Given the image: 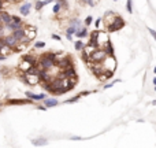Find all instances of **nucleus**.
Returning <instances> with one entry per match:
<instances>
[{"label":"nucleus","instance_id":"1","mask_svg":"<svg viewBox=\"0 0 156 148\" xmlns=\"http://www.w3.org/2000/svg\"><path fill=\"white\" fill-rule=\"evenodd\" d=\"M55 65H56V62H55L54 59H51L47 54H44L43 56L38 58V67H40L41 70H49V69H52Z\"/></svg>","mask_w":156,"mask_h":148},{"label":"nucleus","instance_id":"2","mask_svg":"<svg viewBox=\"0 0 156 148\" xmlns=\"http://www.w3.org/2000/svg\"><path fill=\"white\" fill-rule=\"evenodd\" d=\"M123 27H125V19H123L120 15H118L116 18H115V21L112 22L109 26H107L106 29L108 33H112V32H116V30L123 29Z\"/></svg>","mask_w":156,"mask_h":148},{"label":"nucleus","instance_id":"3","mask_svg":"<svg viewBox=\"0 0 156 148\" xmlns=\"http://www.w3.org/2000/svg\"><path fill=\"white\" fill-rule=\"evenodd\" d=\"M101 63H103L104 71L106 70H109V71L116 70V59H115V55H108Z\"/></svg>","mask_w":156,"mask_h":148},{"label":"nucleus","instance_id":"4","mask_svg":"<svg viewBox=\"0 0 156 148\" xmlns=\"http://www.w3.org/2000/svg\"><path fill=\"white\" fill-rule=\"evenodd\" d=\"M107 56H108V52L106 51V48H97L90 55V60L92 62H103Z\"/></svg>","mask_w":156,"mask_h":148},{"label":"nucleus","instance_id":"5","mask_svg":"<svg viewBox=\"0 0 156 148\" xmlns=\"http://www.w3.org/2000/svg\"><path fill=\"white\" fill-rule=\"evenodd\" d=\"M56 66L60 69V70H66V69H68V67H73V66H74V62H73V59H71V56L66 55V56H63L62 59L57 60V62H56Z\"/></svg>","mask_w":156,"mask_h":148},{"label":"nucleus","instance_id":"6","mask_svg":"<svg viewBox=\"0 0 156 148\" xmlns=\"http://www.w3.org/2000/svg\"><path fill=\"white\" fill-rule=\"evenodd\" d=\"M2 41H3V44H5V45L11 47L12 49L15 48V47L18 45V43H19V40L12 34V33H11V34H7L5 37H3V38H2Z\"/></svg>","mask_w":156,"mask_h":148},{"label":"nucleus","instance_id":"7","mask_svg":"<svg viewBox=\"0 0 156 148\" xmlns=\"http://www.w3.org/2000/svg\"><path fill=\"white\" fill-rule=\"evenodd\" d=\"M25 95H26V97L32 99L33 101H44V99H47V95L45 93H34V92H30V90H26L25 92Z\"/></svg>","mask_w":156,"mask_h":148},{"label":"nucleus","instance_id":"8","mask_svg":"<svg viewBox=\"0 0 156 148\" xmlns=\"http://www.w3.org/2000/svg\"><path fill=\"white\" fill-rule=\"evenodd\" d=\"M116 16L118 15L114 12V11H111V10L107 11V12L104 14V16H103V22H104V25H106V27L109 26V25H111L112 22L115 21V18H116Z\"/></svg>","mask_w":156,"mask_h":148},{"label":"nucleus","instance_id":"9","mask_svg":"<svg viewBox=\"0 0 156 148\" xmlns=\"http://www.w3.org/2000/svg\"><path fill=\"white\" fill-rule=\"evenodd\" d=\"M12 22V15L11 14H8L5 10H2L0 11V23L3 25H8Z\"/></svg>","mask_w":156,"mask_h":148},{"label":"nucleus","instance_id":"10","mask_svg":"<svg viewBox=\"0 0 156 148\" xmlns=\"http://www.w3.org/2000/svg\"><path fill=\"white\" fill-rule=\"evenodd\" d=\"M32 101H33L32 99L27 97V100L26 99H8L7 103L11 104V106H18V104H29V103H32Z\"/></svg>","mask_w":156,"mask_h":148},{"label":"nucleus","instance_id":"11","mask_svg":"<svg viewBox=\"0 0 156 148\" xmlns=\"http://www.w3.org/2000/svg\"><path fill=\"white\" fill-rule=\"evenodd\" d=\"M18 10H19V14H21L22 16H27L30 14V10H32V3H25V4H22Z\"/></svg>","mask_w":156,"mask_h":148},{"label":"nucleus","instance_id":"12","mask_svg":"<svg viewBox=\"0 0 156 148\" xmlns=\"http://www.w3.org/2000/svg\"><path fill=\"white\" fill-rule=\"evenodd\" d=\"M74 36H75L77 38H85V37H88V36H89V30H88V26H86V25L81 26V27L78 29V32H77Z\"/></svg>","mask_w":156,"mask_h":148},{"label":"nucleus","instance_id":"13","mask_svg":"<svg viewBox=\"0 0 156 148\" xmlns=\"http://www.w3.org/2000/svg\"><path fill=\"white\" fill-rule=\"evenodd\" d=\"M12 34L15 36V37L18 38V40H21L22 37H25V36H26V25H22L21 27L15 29V30L12 32Z\"/></svg>","mask_w":156,"mask_h":148},{"label":"nucleus","instance_id":"14","mask_svg":"<svg viewBox=\"0 0 156 148\" xmlns=\"http://www.w3.org/2000/svg\"><path fill=\"white\" fill-rule=\"evenodd\" d=\"M26 36L30 38V41H33L37 36V30L34 26H26Z\"/></svg>","mask_w":156,"mask_h":148},{"label":"nucleus","instance_id":"15","mask_svg":"<svg viewBox=\"0 0 156 148\" xmlns=\"http://www.w3.org/2000/svg\"><path fill=\"white\" fill-rule=\"evenodd\" d=\"M57 104H59V100H57L56 97H47L44 99V106H47L49 108V107H56Z\"/></svg>","mask_w":156,"mask_h":148},{"label":"nucleus","instance_id":"16","mask_svg":"<svg viewBox=\"0 0 156 148\" xmlns=\"http://www.w3.org/2000/svg\"><path fill=\"white\" fill-rule=\"evenodd\" d=\"M32 66H34V65H32L30 62H27V60H25V59H22V62L19 63V66H18V69H19V71H23V73H26L27 70H29Z\"/></svg>","mask_w":156,"mask_h":148},{"label":"nucleus","instance_id":"17","mask_svg":"<svg viewBox=\"0 0 156 148\" xmlns=\"http://www.w3.org/2000/svg\"><path fill=\"white\" fill-rule=\"evenodd\" d=\"M85 45H86V43H85L82 38H78L77 41H74V49H75L77 52H81L82 49L85 48Z\"/></svg>","mask_w":156,"mask_h":148},{"label":"nucleus","instance_id":"18","mask_svg":"<svg viewBox=\"0 0 156 148\" xmlns=\"http://www.w3.org/2000/svg\"><path fill=\"white\" fill-rule=\"evenodd\" d=\"M63 71V74H64V77L66 78H71V77H77V73H75V69H74V66L73 67H68V69H66V70H62Z\"/></svg>","mask_w":156,"mask_h":148},{"label":"nucleus","instance_id":"19","mask_svg":"<svg viewBox=\"0 0 156 148\" xmlns=\"http://www.w3.org/2000/svg\"><path fill=\"white\" fill-rule=\"evenodd\" d=\"M32 144L36 145V147H43V145L48 144V140H45V139H36V140H32Z\"/></svg>","mask_w":156,"mask_h":148},{"label":"nucleus","instance_id":"20","mask_svg":"<svg viewBox=\"0 0 156 148\" xmlns=\"http://www.w3.org/2000/svg\"><path fill=\"white\" fill-rule=\"evenodd\" d=\"M63 10V7H62V4H60L59 2H55V4H54V7H52V14H55V15H57V14L60 12V11Z\"/></svg>","mask_w":156,"mask_h":148},{"label":"nucleus","instance_id":"21","mask_svg":"<svg viewBox=\"0 0 156 148\" xmlns=\"http://www.w3.org/2000/svg\"><path fill=\"white\" fill-rule=\"evenodd\" d=\"M68 25H71V26H77V27H81V26H82L81 19H78V18L70 19V21H68Z\"/></svg>","mask_w":156,"mask_h":148},{"label":"nucleus","instance_id":"22","mask_svg":"<svg viewBox=\"0 0 156 148\" xmlns=\"http://www.w3.org/2000/svg\"><path fill=\"white\" fill-rule=\"evenodd\" d=\"M78 29H79V27H77V26H71V25H68L67 29L64 30V33H68V34H75V33L78 32Z\"/></svg>","mask_w":156,"mask_h":148},{"label":"nucleus","instance_id":"23","mask_svg":"<svg viewBox=\"0 0 156 148\" xmlns=\"http://www.w3.org/2000/svg\"><path fill=\"white\" fill-rule=\"evenodd\" d=\"M103 48H106V51L108 52V55H114L115 51H114V47H112V43H111V41H108V43H107L106 45L103 47Z\"/></svg>","mask_w":156,"mask_h":148},{"label":"nucleus","instance_id":"24","mask_svg":"<svg viewBox=\"0 0 156 148\" xmlns=\"http://www.w3.org/2000/svg\"><path fill=\"white\" fill-rule=\"evenodd\" d=\"M81 97H82V96H81V95H79V93H78V95H77V96H74V97H70V99H67V100H64V103H66V104L77 103V101H78V100H79V99H81Z\"/></svg>","mask_w":156,"mask_h":148},{"label":"nucleus","instance_id":"25","mask_svg":"<svg viewBox=\"0 0 156 148\" xmlns=\"http://www.w3.org/2000/svg\"><path fill=\"white\" fill-rule=\"evenodd\" d=\"M122 79H119V78H116V79H114L112 82H108V84H106V85H103V89H109V88H112L115 84H118V82H120Z\"/></svg>","mask_w":156,"mask_h":148},{"label":"nucleus","instance_id":"26","mask_svg":"<svg viewBox=\"0 0 156 148\" xmlns=\"http://www.w3.org/2000/svg\"><path fill=\"white\" fill-rule=\"evenodd\" d=\"M126 10L129 14H133V0H126Z\"/></svg>","mask_w":156,"mask_h":148},{"label":"nucleus","instance_id":"27","mask_svg":"<svg viewBox=\"0 0 156 148\" xmlns=\"http://www.w3.org/2000/svg\"><path fill=\"white\" fill-rule=\"evenodd\" d=\"M93 23V16L92 15H88L86 18H85V25L86 26H89V25H92Z\"/></svg>","mask_w":156,"mask_h":148},{"label":"nucleus","instance_id":"28","mask_svg":"<svg viewBox=\"0 0 156 148\" xmlns=\"http://www.w3.org/2000/svg\"><path fill=\"white\" fill-rule=\"evenodd\" d=\"M12 22H15V23H19V25H23V21H22V19L19 18L18 15H12Z\"/></svg>","mask_w":156,"mask_h":148},{"label":"nucleus","instance_id":"29","mask_svg":"<svg viewBox=\"0 0 156 148\" xmlns=\"http://www.w3.org/2000/svg\"><path fill=\"white\" fill-rule=\"evenodd\" d=\"M101 23H103V18H99V19H96V22H95V26H96V29H101V26H100Z\"/></svg>","mask_w":156,"mask_h":148},{"label":"nucleus","instance_id":"30","mask_svg":"<svg viewBox=\"0 0 156 148\" xmlns=\"http://www.w3.org/2000/svg\"><path fill=\"white\" fill-rule=\"evenodd\" d=\"M45 47V43L44 41H37V43H34V48H44Z\"/></svg>","mask_w":156,"mask_h":148},{"label":"nucleus","instance_id":"31","mask_svg":"<svg viewBox=\"0 0 156 148\" xmlns=\"http://www.w3.org/2000/svg\"><path fill=\"white\" fill-rule=\"evenodd\" d=\"M148 32H149V34L152 36V37L155 38V41H156V30L152 29V27H148Z\"/></svg>","mask_w":156,"mask_h":148},{"label":"nucleus","instance_id":"32","mask_svg":"<svg viewBox=\"0 0 156 148\" xmlns=\"http://www.w3.org/2000/svg\"><path fill=\"white\" fill-rule=\"evenodd\" d=\"M82 2H84V4H86V5L95 7V2H93V0H82Z\"/></svg>","mask_w":156,"mask_h":148},{"label":"nucleus","instance_id":"33","mask_svg":"<svg viewBox=\"0 0 156 148\" xmlns=\"http://www.w3.org/2000/svg\"><path fill=\"white\" fill-rule=\"evenodd\" d=\"M51 37L54 38V40H56V41H62V37H60V36H57V34H55V33H52Z\"/></svg>","mask_w":156,"mask_h":148},{"label":"nucleus","instance_id":"34","mask_svg":"<svg viewBox=\"0 0 156 148\" xmlns=\"http://www.w3.org/2000/svg\"><path fill=\"white\" fill-rule=\"evenodd\" d=\"M70 140H73V141H81V140H84V139H82V137H79V136H71Z\"/></svg>","mask_w":156,"mask_h":148},{"label":"nucleus","instance_id":"35","mask_svg":"<svg viewBox=\"0 0 156 148\" xmlns=\"http://www.w3.org/2000/svg\"><path fill=\"white\" fill-rule=\"evenodd\" d=\"M36 108H37V110H41V111H47V110H48V107H47V106H41V104H40V106H37Z\"/></svg>","mask_w":156,"mask_h":148},{"label":"nucleus","instance_id":"36","mask_svg":"<svg viewBox=\"0 0 156 148\" xmlns=\"http://www.w3.org/2000/svg\"><path fill=\"white\" fill-rule=\"evenodd\" d=\"M66 34V38H67L68 41H73V34H68V33H64Z\"/></svg>","mask_w":156,"mask_h":148},{"label":"nucleus","instance_id":"37","mask_svg":"<svg viewBox=\"0 0 156 148\" xmlns=\"http://www.w3.org/2000/svg\"><path fill=\"white\" fill-rule=\"evenodd\" d=\"M12 4H16V3H21V2H23V0H10Z\"/></svg>","mask_w":156,"mask_h":148},{"label":"nucleus","instance_id":"38","mask_svg":"<svg viewBox=\"0 0 156 148\" xmlns=\"http://www.w3.org/2000/svg\"><path fill=\"white\" fill-rule=\"evenodd\" d=\"M5 59H7V56L3 55V54H0V60H5Z\"/></svg>","mask_w":156,"mask_h":148},{"label":"nucleus","instance_id":"39","mask_svg":"<svg viewBox=\"0 0 156 148\" xmlns=\"http://www.w3.org/2000/svg\"><path fill=\"white\" fill-rule=\"evenodd\" d=\"M152 84H153V86H155V85H156V76L153 77V79H152Z\"/></svg>","mask_w":156,"mask_h":148},{"label":"nucleus","instance_id":"40","mask_svg":"<svg viewBox=\"0 0 156 148\" xmlns=\"http://www.w3.org/2000/svg\"><path fill=\"white\" fill-rule=\"evenodd\" d=\"M153 74H156V66L153 67Z\"/></svg>","mask_w":156,"mask_h":148},{"label":"nucleus","instance_id":"41","mask_svg":"<svg viewBox=\"0 0 156 148\" xmlns=\"http://www.w3.org/2000/svg\"><path fill=\"white\" fill-rule=\"evenodd\" d=\"M152 106H156V100H153V101H152Z\"/></svg>","mask_w":156,"mask_h":148},{"label":"nucleus","instance_id":"42","mask_svg":"<svg viewBox=\"0 0 156 148\" xmlns=\"http://www.w3.org/2000/svg\"><path fill=\"white\" fill-rule=\"evenodd\" d=\"M155 92H156V85H155Z\"/></svg>","mask_w":156,"mask_h":148},{"label":"nucleus","instance_id":"43","mask_svg":"<svg viewBox=\"0 0 156 148\" xmlns=\"http://www.w3.org/2000/svg\"><path fill=\"white\" fill-rule=\"evenodd\" d=\"M112 2H118V0H112Z\"/></svg>","mask_w":156,"mask_h":148}]
</instances>
